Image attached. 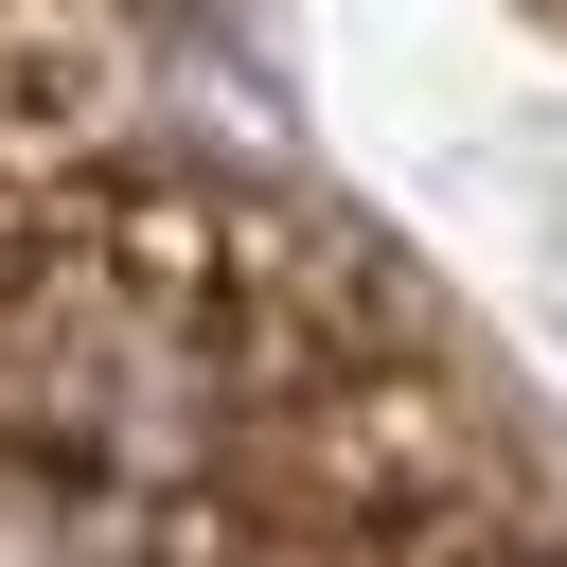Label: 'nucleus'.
I'll list each match as a JSON object with an SVG mask.
<instances>
[{"instance_id": "1", "label": "nucleus", "mask_w": 567, "mask_h": 567, "mask_svg": "<svg viewBox=\"0 0 567 567\" xmlns=\"http://www.w3.org/2000/svg\"><path fill=\"white\" fill-rule=\"evenodd\" d=\"M0 567H159V532L89 478H0Z\"/></svg>"}]
</instances>
